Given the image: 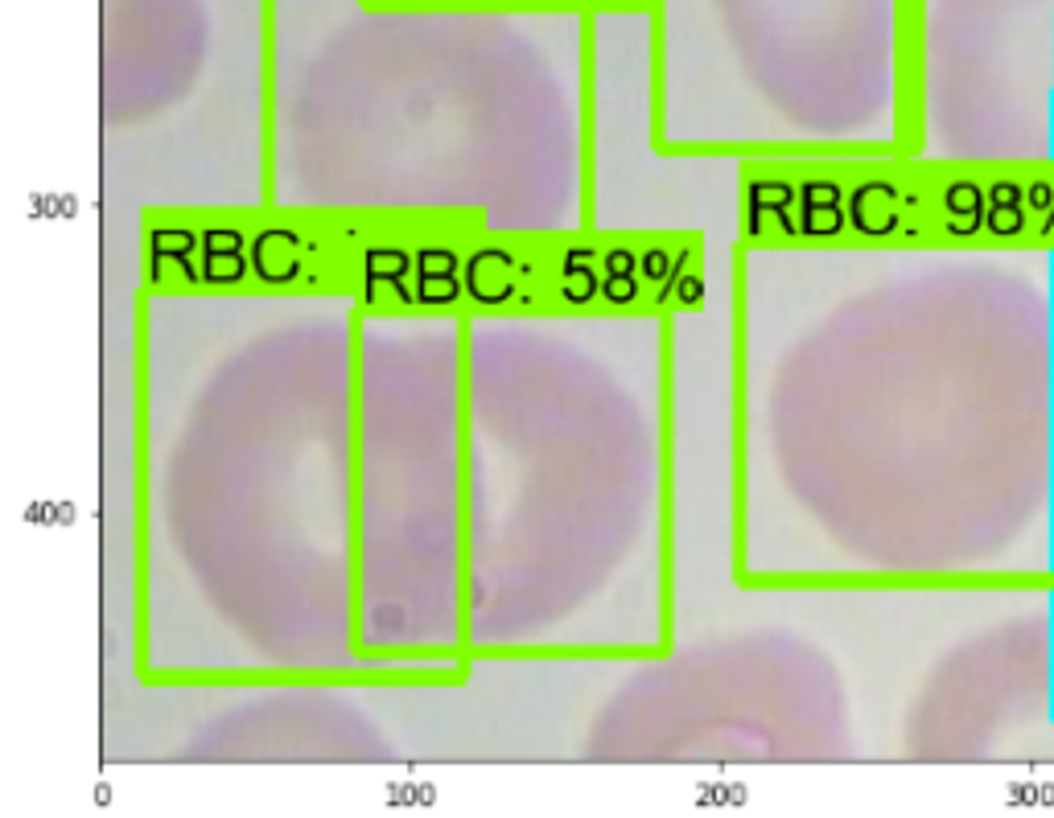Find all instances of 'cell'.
Here are the masks:
<instances>
[{
	"label": "cell",
	"instance_id": "cell-1",
	"mask_svg": "<svg viewBox=\"0 0 1054 818\" xmlns=\"http://www.w3.org/2000/svg\"><path fill=\"white\" fill-rule=\"evenodd\" d=\"M730 235L733 247L840 252L1054 247V174L939 157L742 161Z\"/></svg>",
	"mask_w": 1054,
	"mask_h": 818
}]
</instances>
